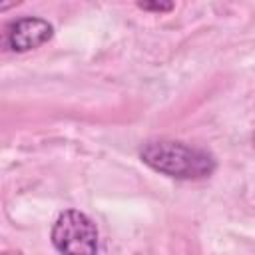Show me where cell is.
I'll use <instances>...</instances> for the list:
<instances>
[{
    "label": "cell",
    "instance_id": "obj_1",
    "mask_svg": "<svg viewBox=\"0 0 255 255\" xmlns=\"http://www.w3.org/2000/svg\"><path fill=\"white\" fill-rule=\"evenodd\" d=\"M139 159L157 173L185 181L209 177L217 167L215 157L207 149L175 139L145 141L139 147Z\"/></svg>",
    "mask_w": 255,
    "mask_h": 255
},
{
    "label": "cell",
    "instance_id": "obj_2",
    "mask_svg": "<svg viewBox=\"0 0 255 255\" xmlns=\"http://www.w3.org/2000/svg\"><path fill=\"white\" fill-rule=\"evenodd\" d=\"M50 237L60 255H98L100 249L96 223L78 209L62 211L52 225Z\"/></svg>",
    "mask_w": 255,
    "mask_h": 255
},
{
    "label": "cell",
    "instance_id": "obj_3",
    "mask_svg": "<svg viewBox=\"0 0 255 255\" xmlns=\"http://www.w3.org/2000/svg\"><path fill=\"white\" fill-rule=\"evenodd\" d=\"M54 36V26L38 16H24L6 26L4 42L14 52H30L40 48Z\"/></svg>",
    "mask_w": 255,
    "mask_h": 255
},
{
    "label": "cell",
    "instance_id": "obj_4",
    "mask_svg": "<svg viewBox=\"0 0 255 255\" xmlns=\"http://www.w3.org/2000/svg\"><path fill=\"white\" fill-rule=\"evenodd\" d=\"M137 6L141 10H147V12H169V10H173L171 2H137Z\"/></svg>",
    "mask_w": 255,
    "mask_h": 255
}]
</instances>
